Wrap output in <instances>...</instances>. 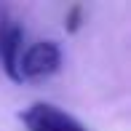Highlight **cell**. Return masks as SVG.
<instances>
[{
  "mask_svg": "<svg viewBox=\"0 0 131 131\" xmlns=\"http://www.w3.org/2000/svg\"><path fill=\"white\" fill-rule=\"evenodd\" d=\"M62 67V48L53 40H40L21 51L19 80H43Z\"/></svg>",
  "mask_w": 131,
  "mask_h": 131,
  "instance_id": "obj_1",
  "label": "cell"
},
{
  "mask_svg": "<svg viewBox=\"0 0 131 131\" xmlns=\"http://www.w3.org/2000/svg\"><path fill=\"white\" fill-rule=\"evenodd\" d=\"M19 118L27 131H88L78 118H72L70 112L59 110L56 104H48V102L29 104Z\"/></svg>",
  "mask_w": 131,
  "mask_h": 131,
  "instance_id": "obj_2",
  "label": "cell"
},
{
  "mask_svg": "<svg viewBox=\"0 0 131 131\" xmlns=\"http://www.w3.org/2000/svg\"><path fill=\"white\" fill-rule=\"evenodd\" d=\"M24 51V29L16 19L3 16L0 19V67L5 70L11 80H19V59Z\"/></svg>",
  "mask_w": 131,
  "mask_h": 131,
  "instance_id": "obj_3",
  "label": "cell"
},
{
  "mask_svg": "<svg viewBox=\"0 0 131 131\" xmlns=\"http://www.w3.org/2000/svg\"><path fill=\"white\" fill-rule=\"evenodd\" d=\"M83 24V5H70V11L64 14V29L67 32H78Z\"/></svg>",
  "mask_w": 131,
  "mask_h": 131,
  "instance_id": "obj_4",
  "label": "cell"
}]
</instances>
